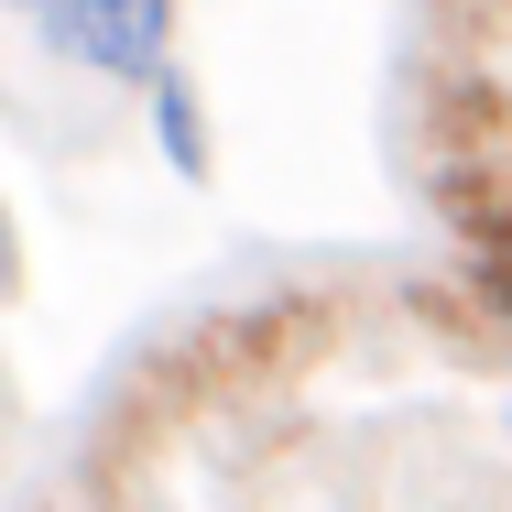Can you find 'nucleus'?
Instances as JSON below:
<instances>
[{
	"label": "nucleus",
	"mask_w": 512,
	"mask_h": 512,
	"mask_svg": "<svg viewBox=\"0 0 512 512\" xmlns=\"http://www.w3.org/2000/svg\"><path fill=\"white\" fill-rule=\"evenodd\" d=\"M175 22H186V0H55L44 11V44L66 66L109 77V88H153L175 66Z\"/></svg>",
	"instance_id": "1"
},
{
	"label": "nucleus",
	"mask_w": 512,
	"mask_h": 512,
	"mask_svg": "<svg viewBox=\"0 0 512 512\" xmlns=\"http://www.w3.org/2000/svg\"><path fill=\"white\" fill-rule=\"evenodd\" d=\"M142 109H153V153L175 164V186H218V142H207V99H197V77L186 66H164L153 88H142Z\"/></svg>",
	"instance_id": "2"
},
{
	"label": "nucleus",
	"mask_w": 512,
	"mask_h": 512,
	"mask_svg": "<svg viewBox=\"0 0 512 512\" xmlns=\"http://www.w3.org/2000/svg\"><path fill=\"white\" fill-rule=\"evenodd\" d=\"M491 316H502V338H512V229H502V251H491Z\"/></svg>",
	"instance_id": "3"
},
{
	"label": "nucleus",
	"mask_w": 512,
	"mask_h": 512,
	"mask_svg": "<svg viewBox=\"0 0 512 512\" xmlns=\"http://www.w3.org/2000/svg\"><path fill=\"white\" fill-rule=\"evenodd\" d=\"M22 295V240H11V207H0V306Z\"/></svg>",
	"instance_id": "4"
},
{
	"label": "nucleus",
	"mask_w": 512,
	"mask_h": 512,
	"mask_svg": "<svg viewBox=\"0 0 512 512\" xmlns=\"http://www.w3.org/2000/svg\"><path fill=\"white\" fill-rule=\"evenodd\" d=\"M22 11H55V0H22Z\"/></svg>",
	"instance_id": "5"
}]
</instances>
